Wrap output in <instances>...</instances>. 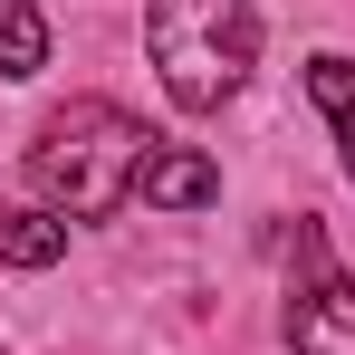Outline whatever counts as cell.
<instances>
[{"label":"cell","mask_w":355,"mask_h":355,"mask_svg":"<svg viewBox=\"0 0 355 355\" xmlns=\"http://www.w3.org/2000/svg\"><path fill=\"white\" fill-rule=\"evenodd\" d=\"M250 49H259L250 0H144V58L182 116H211L250 77Z\"/></svg>","instance_id":"obj_2"},{"label":"cell","mask_w":355,"mask_h":355,"mask_svg":"<svg viewBox=\"0 0 355 355\" xmlns=\"http://www.w3.org/2000/svg\"><path fill=\"white\" fill-rule=\"evenodd\" d=\"M144 154H154V135L125 106L67 96L58 116L39 125V144H29V182L58 202L67 221H106V211H125V192L144 182Z\"/></svg>","instance_id":"obj_1"},{"label":"cell","mask_w":355,"mask_h":355,"mask_svg":"<svg viewBox=\"0 0 355 355\" xmlns=\"http://www.w3.org/2000/svg\"><path fill=\"white\" fill-rule=\"evenodd\" d=\"M307 96L336 116V144H346V182H355V58H307Z\"/></svg>","instance_id":"obj_6"},{"label":"cell","mask_w":355,"mask_h":355,"mask_svg":"<svg viewBox=\"0 0 355 355\" xmlns=\"http://www.w3.org/2000/svg\"><path fill=\"white\" fill-rule=\"evenodd\" d=\"M135 192H144V202H164V211H202V202H221V173H211L192 144H154Z\"/></svg>","instance_id":"obj_4"},{"label":"cell","mask_w":355,"mask_h":355,"mask_svg":"<svg viewBox=\"0 0 355 355\" xmlns=\"http://www.w3.org/2000/svg\"><path fill=\"white\" fill-rule=\"evenodd\" d=\"M49 67V19L29 0H0V77H39Z\"/></svg>","instance_id":"obj_7"},{"label":"cell","mask_w":355,"mask_h":355,"mask_svg":"<svg viewBox=\"0 0 355 355\" xmlns=\"http://www.w3.org/2000/svg\"><path fill=\"white\" fill-rule=\"evenodd\" d=\"M297 269L288 279V317H279V336L297 355H355V279L327 259V231L317 221H297Z\"/></svg>","instance_id":"obj_3"},{"label":"cell","mask_w":355,"mask_h":355,"mask_svg":"<svg viewBox=\"0 0 355 355\" xmlns=\"http://www.w3.org/2000/svg\"><path fill=\"white\" fill-rule=\"evenodd\" d=\"M0 259H10V269H49V259H67V221L39 211V202H0Z\"/></svg>","instance_id":"obj_5"}]
</instances>
